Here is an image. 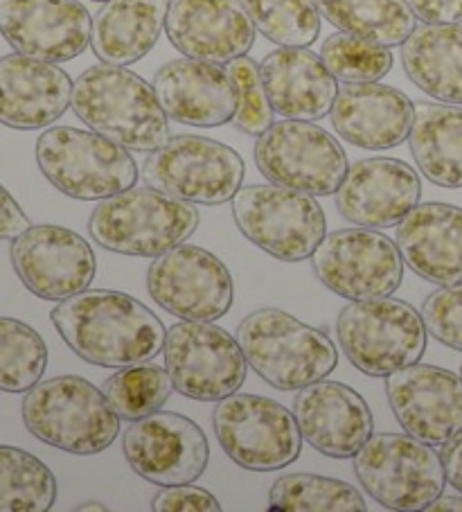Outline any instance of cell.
Instances as JSON below:
<instances>
[{
    "instance_id": "1",
    "label": "cell",
    "mask_w": 462,
    "mask_h": 512,
    "mask_svg": "<svg viewBox=\"0 0 462 512\" xmlns=\"http://www.w3.org/2000/svg\"><path fill=\"white\" fill-rule=\"evenodd\" d=\"M66 346L93 366L124 368L161 355L163 321L124 291L86 289L50 312Z\"/></svg>"
},
{
    "instance_id": "2",
    "label": "cell",
    "mask_w": 462,
    "mask_h": 512,
    "mask_svg": "<svg viewBox=\"0 0 462 512\" xmlns=\"http://www.w3.org/2000/svg\"><path fill=\"white\" fill-rule=\"evenodd\" d=\"M70 109L84 125L129 152H154L170 140V118L140 75L124 66L95 64L75 79Z\"/></svg>"
},
{
    "instance_id": "3",
    "label": "cell",
    "mask_w": 462,
    "mask_h": 512,
    "mask_svg": "<svg viewBox=\"0 0 462 512\" xmlns=\"http://www.w3.org/2000/svg\"><path fill=\"white\" fill-rule=\"evenodd\" d=\"M21 413L34 438L75 456L109 449L122 420L102 388L79 375H59L32 386L23 397Z\"/></svg>"
},
{
    "instance_id": "4",
    "label": "cell",
    "mask_w": 462,
    "mask_h": 512,
    "mask_svg": "<svg viewBox=\"0 0 462 512\" xmlns=\"http://www.w3.org/2000/svg\"><path fill=\"white\" fill-rule=\"evenodd\" d=\"M199 210L156 188H133L102 199L88 217V233L102 249L133 258H158L188 242L199 228Z\"/></svg>"
},
{
    "instance_id": "5",
    "label": "cell",
    "mask_w": 462,
    "mask_h": 512,
    "mask_svg": "<svg viewBox=\"0 0 462 512\" xmlns=\"http://www.w3.org/2000/svg\"><path fill=\"white\" fill-rule=\"evenodd\" d=\"M235 337L248 366L278 391H300L339 366V350L323 330L275 307L248 314Z\"/></svg>"
},
{
    "instance_id": "6",
    "label": "cell",
    "mask_w": 462,
    "mask_h": 512,
    "mask_svg": "<svg viewBox=\"0 0 462 512\" xmlns=\"http://www.w3.org/2000/svg\"><path fill=\"white\" fill-rule=\"evenodd\" d=\"M34 156L52 188L70 199L102 201L138 183V165L129 149L91 129L48 127Z\"/></svg>"
},
{
    "instance_id": "7",
    "label": "cell",
    "mask_w": 462,
    "mask_h": 512,
    "mask_svg": "<svg viewBox=\"0 0 462 512\" xmlns=\"http://www.w3.org/2000/svg\"><path fill=\"white\" fill-rule=\"evenodd\" d=\"M426 325L411 303L393 296L352 300L336 321L343 355L370 377H388L422 359Z\"/></svg>"
},
{
    "instance_id": "8",
    "label": "cell",
    "mask_w": 462,
    "mask_h": 512,
    "mask_svg": "<svg viewBox=\"0 0 462 512\" xmlns=\"http://www.w3.org/2000/svg\"><path fill=\"white\" fill-rule=\"evenodd\" d=\"M233 219L248 242L282 262L312 258L327 235L321 203L312 194L275 183L239 188Z\"/></svg>"
},
{
    "instance_id": "9",
    "label": "cell",
    "mask_w": 462,
    "mask_h": 512,
    "mask_svg": "<svg viewBox=\"0 0 462 512\" xmlns=\"http://www.w3.org/2000/svg\"><path fill=\"white\" fill-rule=\"evenodd\" d=\"M354 474L379 506L402 512L426 510L447 485L440 454L411 434H372L354 456Z\"/></svg>"
},
{
    "instance_id": "10",
    "label": "cell",
    "mask_w": 462,
    "mask_h": 512,
    "mask_svg": "<svg viewBox=\"0 0 462 512\" xmlns=\"http://www.w3.org/2000/svg\"><path fill=\"white\" fill-rule=\"evenodd\" d=\"M244 172L242 156L233 147L197 134L170 136L165 145L149 152L142 165L147 185L194 206L233 201L244 183Z\"/></svg>"
},
{
    "instance_id": "11",
    "label": "cell",
    "mask_w": 462,
    "mask_h": 512,
    "mask_svg": "<svg viewBox=\"0 0 462 512\" xmlns=\"http://www.w3.org/2000/svg\"><path fill=\"white\" fill-rule=\"evenodd\" d=\"M221 449L248 472H275L300 456L302 434L293 411L264 395L233 393L212 411Z\"/></svg>"
},
{
    "instance_id": "12",
    "label": "cell",
    "mask_w": 462,
    "mask_h": 512,
    "mask_svg": "<svg viewBox=\"0 0 462 512\" xmlns=\"http://www.w3.org/2000/svg\"><path fill=\"white\" fill-rule=\"evenodd\" d=\"M255 165L269 183L312 197L334 194L350 167L345 149L330 131L287 118L257 136Z\"/></svg>"
},
{
    "instance_id": "13",
    "label": "cell",
    "mask_w": 462,
    "mask_h": 512,
    "mask_svg": "<svg viewBox=\"0 0 462 512\" xmlns=\"http://www.w3.org/2000/svg\"><path fill=\"white\" fill-rule=\"evenodd\" d=\"M163 357L174 391L190 400L219 402L246 382L248 361L237 337L210 321L172 325Z\"/></svg>"
},
{
    "instance_id": "14",
    "label": "cell",
    "mask_w": 462,
    "mask_h": 512,
    "mask_svg": "<svg viewBox=\"0 0 462 512\" xmlns=\"http://www.w3.org/2000/svg\"><path fill=\"white\" fill-rule=\"evenodd\" d=\"M316 278L348 300L393 296L404 280L399 246L377 228H339L312 255Z\"/></svg>"
},
{
    "instance_id": "15",
    "label": "cell",
    "mask_w": 462,
    "mask_h": 512,
    "mask_svg": "<svg viewBox=\"0 0 462 512\" xmlns=\"http://www.w3.org/2000/svg\"><path fill=\"white\" fill-rule=\"evenodd\" d=\"M149 296L183 321H219L235 300L233 273L215 253L179 244L154 258L147 269Z\"/></svg>"
},
{
    "instance_id": "16",
    "label": "cell",
    "mask_w": 462,
    "mask_h": 512,
    "mask_svg": "<svg viewBox=\"0 0 462 512\" xmlns=\"http://www.w3.org/2000/svg\"><path fill=\"white\" fill-rule=\"evenodd\" d=\"M122 454L138 476L167 488L197 481L208 467L210 445L194 420L156 411L131 422L122 438Z\"/></svg>"
},
{
    "instance_id": "17",
    "label": "cell",
    "mask_w": 462,
    "mask_h": 512,
    "mask_svg": "<svg viewBox=\"0 0 462 512\" xmlns=\"http://www.w3.org/2000/svg\"><path fill=\"white\" fill-rule=\"evenodd\" d=\"M16 276L43 300H66L93 285L97 260L82 235L66 226L39 224L25 228L10 246Z\"/></svg>"
},
{
    "instance_id": "18",
    "label": "cell",
    "mask_w": 462,
    "mask_h": 512,
    "mask_svg": "<svg viewBox=\"0 0 462 512\" xmlns=\"http://www.w3.org/2000/svg\"><path fill=\"white\" fill-rule=\"evenodd\" d=\"M93 16L79 0H0V34L34 59L66 64L91 46Z\"/></svg>"
},
{
    "instance_id": "19",
    "label": "cell",
    "mask_w": 462,
    "mask_h": 512,
    "mask_svg": "<svg viewBox=\"0 0 462 512\" xmlns=\"http://www.w3.org/2000/svg\"><path fill=\"white\" fill-rule=\"evenodd\" d=\"M386 395L406 434L444 445L462 429V377L447 368L417 364L386 377Z\"/></svg>"
},
{
    "instance_id": "20",
    "label": "cell",
    "mask_w": 462,
    "mask_h": 512,
    "mask_svg": "<svg viewBox=\"0 0 462 512\" xmlns=\"http://www.w3.org/2000/svg\"><path fill=\"white\" fill-rule=\"evenodd\" d=\"M334 197L341 217L354 226L390 228L420 203L422 181L399 158H361L348 167Z\"/></svg>"
},
{
    "instance_id": "21",
    "label": "cell",
    "mask_w": 462,
    "mask_h": 512,
    "mask_svg": "<svg viewBox=\"0 0 462 512\" xmlns=\"http://www.w3.org/2000/svg\"><path fill=\"white\" fill-rule=\"evenodd\" d=\"M165 34L185 57L230 64L251 52L257 28L239 0H170Z\"/></svg>"
},
{
    "instance_id": "22",
    "label": "cell",
    "mask_w": 462,
    "mask_h": 512,
    "mask_svg": "<svg viewBox=\"0 0 462 512\" xmlns=\"http://www.w3.org/2000/svg\"><path fill=\"white\" fill-rule=\"evenodd\" d=\"M293 416L302 438L330 458H354L375 434L368 402L341 382H314L293 400Z\"/></svg>"
},
{
    "instance_id": "23",
    "label": "cell",
    "mask_w": 462,
    "mask_h": 512,
    "mask_svg": "<svg viewBox=\"0 0 462 512\" xmlns=\"http://www.w3.org/2000/svg\"><path fill=\"white\" fill-rule=\"evenodd\" d=\"M151 84L167 118L179 125L215 129L233 122L237 113V86L224 64L174 59L156 70Z\"/></svg>"
},
{
    "instance_id": "24",
    "label": "cell",
    "mask_w": 462,
    "mask_h": 512,
    "mask_svg": "<svg viewBox=\"0 0 462 512\" xmlns=\"http://www.w3.org/2000/svg\"><path fill=\"white\" fill-rule=\"evenodd\" d=\"M73 86L52 61L21 52L0 57V125L16 131L52 127L70 109Z\"/></svg>"
},
{
    "instance_id": "25",
    "label": "cell",
    "mask_w": 462,
    "mask_h": 512,
    "mask_svg": "<svg viewBox=\"0 0 462 512\" xmlns=\"http://www.w3.org/2000/svg\"><path fill=\"white\" fill-rule=\"evenodd\" d=\"M413 118L411 97L379 82L343 84L330 111L332 127L345 143L372 152L402 145L411 134Z\"/></svg>"
},
{
    "instance_id": "26",
    "label": "cell",
    "mask_w": 462,
    "mask_h": 512,
    "mask_svg": "<svg viewBox=\"0 0 462 512\" xmlns=\"http://www.w3.org/2000/svg\"><path fill=\"white\" fill-rule=\"evenodd\" d=\"M260 77L269 102L287 120H321L330 116L339 79L321 55L300 46H278L262 59Z\"/></svg>"
},
{
    "instance_id": "27",
    "label": "cell",
    "mask_w": 462,
    "mask_h": 512,
    "mask_svg": "<svg viewBox=\"0 0 462 512\" xmlns=\"http://www.w3.org/2000/svg\"><path fill=\"white\" fill-rule=\"evenodd\" d=\"M404 264L433 285L462 282V208L451 203H417L397 224Z\"/></svg>"
},
{
    "instance_id": "28",
    "label": "cell",
    "mask_w": 462,
    "mask_h": 512,
    "mask_svg": "<svg viewBox=\"0 0 462 512\" xmlns=\"http://www.w3.org/2000/svg\"><path fill=\"white\" fill-rule=\"evenodd\" d=\"M170 0H109L93 16L91 48L102 64L131 66L147 57L165 32Z\"/></svg>"
},
{
    "instance_id": "29",
    "label": "cell",
    "mask_w": 462,
    "mask_h": 512,
    "mask_svg": "<svg viewBox=\"0 0 462 512\" xmlns=\"http://www.w3.org/2000/svg\"><path fill=\"white\" fill-rule=\"evenodd\" d=\"M402 64L422 93L462 107V25H417L402 43Z\"/></svg>"
},
{
    "instance_id": "30",
    "label": "cell",
    "mask_w": 462,
    "mask_h": 512,
    "mask_svg": "<svg viewBox=\"0 0 462 512\" xmlns=\"http://www.w3.org/2000/svg\"><path fill=\"white\" fill-rule=\"evenodd\" d=\"M408 147L420 170L440 188H462V107L415 104Z\"/></svg>"
},
{
    "instance_id": "31",
    "label": "cell",
    "mask_w": 462,
    "mask_h": 512,
    "mask_svg": "<svg viewBox=\"0 0 462 512\" xmlns=\"http://www.w3.org/2000/svg\"><path fill=\"white\" fill-rule=\"evenodd\" d=\"M318 14L339 32L395 48L411 37L417 19L406 0H314Z\"/></svg>"
},
{
    "instance_id": "32",
    "label": "cell",
    "mask_w": 462,
    "mask_h": 512,
    "mask_svg": "<svg viewBox=\"0 0 462 512\" xmlns=\"http://www.w3.org/2000/svg\"><path fill=\"white\" fill-rule=\"evenodd\" d=\"M57 501V476L21 447L0 445V512H48Z\"/></svg>"
},
{
    "instance_id": "33",
    "label": "cell",
    "mask_w": 462,
    "mask_h": 512,
    "mask_svg": "<svg viewBox=\"0 0 462 512\" xmlns=\"http://www.w3.org/2000/svg\"><path fill=\"white\" fill-rule=\"evenodd\" d=\"M269 508L282 512H366L368 503L348 481L318 474H284L271 485Z\"/></svg>"
},
{
    "instance_id": "34",
    "label": "cell",
    "mask_w": 462,
    "mask_h": 512,
    "mask_svg": "<svg viewBox=\"0 0 462 512\" xmlns=\"http://www.w3.org/2000/svg\"><path fill=\"white\" fill-rule=\"evenodd\" d=\"M174 391L167 368L156 364H133L118 368L102 384V393L122 420H140L161 411Z\"/></svg>"
},
{
    "instance_id": "35",
    "label": "cell",
    "mask_w": 462,
    "mask_h": 512,
    "mask_svg": "<svg viewBox=\"0 0 462 512\" xmlns=\"http://www.w3.org/2000/svg\"><path fill=\"white\" fill-rule=\"evenodd\" d=\"M48 368V346L32 325L0 316V391L28 393Z\"/></svg>"
},
{
    "instance_id": "36",
    "label": "cell",
    "mask_w": 462,
    "mask_h": 512,
    "mask_svg": "<svg viewBox=\"0 0 462 512\" xmlns=\"http://www.w3.org/2000/svg\"><path fill=\"white\" fill-rule=\"evenodd\" d=\"M257 32L275 46H314L321 37V14L314 0H239Z\"/></svg>"
},
{
    "instance_id": "37",
    "label": "cell",
    "mask_w": 462,
    "mask_h": 512,
    "mask_svg": "<svg viewBox=\"0 0 462 512\" xmlns=\"http://www.w3.org/2000/svg\"><path fill=\"white\" fill-rule=\"evenodd\" d=\"M321 57L330 73L343 84L379 82L393 68V52L350 32H334L323 41Z\"/></svg>"
},
{
    "instance_id": "38",
    "label": "cell",
    "mask_w": 462,
    "mask_h": 512,
    "mask_svg": "<svg viewBox=\"0 0 462 512\" xmlns=\"http://www.w3.org/2000/svg\"><path fill=\"white\" fill-rule=\"evenodd\" d=\"M228 66V73L237 86V113L235 127L244 131L246 136H262L273 125V107L269 95L264 91L260 66L251 57L233 59Z\"/></svg>"
},
{
    "instance_id": "39",
    "label": "cell",
    "mask_w": 462,
    "mask_h": 512,
    "mask_svg": "<svg viewBox=\"0 0 462 512\" xmlns=\"http://www.w3.org/2000/svg\"><path fill=\"white\" fill-rule=\"evenodd\" d=\"M422 319L426 332L442 346L462 350V282L444 285L422 305Z\"/></svg>"
},
{
    "instance_id": "40",
    "label": "cell",
    "mask_w": 462,
    "mask_h": 512,
    "mask_svg": "<svg viewBox=\"0 0 462 512\" xmlns=\"http://www.w3.org/2000/svg\"><path fill=\"white\" fill-rule=\"evenodd\" d=\"M154 512H219L221 503L208 490L199 485L183 483V485H167L156 494L151 501Z\"/></svg>"
},
{
    "instance_id": "41",
    "label": "cell",
    "mask_w": 462,
    "mask_h": 512,
    "mask_svg": "<svg viewBox=\"0 0 462 512\" xmlns=\"http://www.w3.org/2000/svg\"><path fill=\"white\" fill-rule=\"evenodd\" d=\"M422 23H462V0H406Z\"/></svg>"
},
{
    "instance_id": "42",
    "label": "cell",
    "mask_w": 462,
    "mask_h": 512,
    "mask_svg": "<svg viewBox=\"0 0 462 512\" xmlns=\"http://www.w3.org/2000/svg\"><path fill=\"white\" fill-rule=\"evenodd\" d=\"M30 226L32 222L25 215L21 203L0 183V240H14L16 235H21Z\"/></svg>"
},
{
    "instance_id": "43",
    "label": "cell",
    "mask_w": 462,
    "mask_h": 512,
    "mask_svg": "<svg viewBox=\"0 0 462 512\" xmlns=\"http://www.w3.org/2000/svg\"><path fill=\"white\" fill-rule=\"evenodd\" d=\"M440 458L444 465V474H447V483L462 494V429L442 445Z\"/></svg>"
},
{
    "instance_id": "44",
    "label": "cell",
    "mask_w": 462,
    "mask_h": 512,
    "mask_svg": "<svg viewBox=\"0 0 462 512\" xmlns=\"http://www.w3.org/2000/svg\"><path fill=\"white\" fill-rule=\"evenodd\" d=\"M429 512H462V497L460 494H453V497H440L435 499L429 508Z\"/></svg>"
},
{
    "instance_id": "45",
    "label": "cell",
    "mask_w": 462,
    "mask_h": 512,
    "mask_svg": "<svg viewBox=\"0 0 462 512\" xmlns=\"http://www.w3.org/2000/svg\"><path fill=\"white\" fill-rule=\"evenodd\" d=\"M77 510L79 512H106V506L97 501H88V503H82V506H77Z\"/></svg>"
},
{
    "instance_id": "46",
    "label": "cell",
    "mask_w": 462,
    "mask_h": 512,
    "mask_svg": "<svg viewBox=\"0 0 462 512\" xmlns=\"http://www.w3.org/2000/svg\"><path fill=\"white\" fill-rule=\"evenodd\" d=\"M91 3H109V0H91Z\"/></svg>"
},
{
    "instance_id": "47",
    "label": "cell",
    "mask_w": 462,
    "mask_h": 512,
    "mask_svg": "<svg viewBox=\"0 0 462 512\" xmlns=\"http://www.w3.org/2000/svg\"><path fill=\"white\" fill-rule=\"evenodd\" d=\"M460 377H462V368H460Z\"/></svg>"
}]
</instances>
